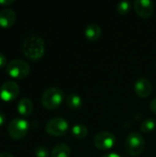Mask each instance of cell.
Instances as JSON below:
<instances>
[{
  "mask_svg": "<svg viewBox=\"0 0 156 157\" xmlns=\"http://www.w3.org/2000/svg\"><path fill=\"white\" fill-rule=\"evenodd\" d=\"M35 155L36 157H49L51 155V154L46 146L40 145L35 149Z\"/></svg>",
  "mask_w": 156,
  "mask_h": 157,
  "instance_id": "cell-19",
  "label": "cell"
},
{
  "mask_svg": "<svg viewBox=\"0 0 156 157\" xmlns=\"http://www.w3.org/2000/svg\"><path fill=\"white\" fill-rule=\"evenodd\" d=\"M131 8V3L128 0L119 2L117 5V10L121 15H125V14L129 13Z\"/></svg>",
  "mask_w": 156,
  "mask_h": 157,
  "instance_id": "cell-18",
  "label": "cell"
},
{
  "mask_svg": "<svg viewBox=\"0 0 156 157\" xmlns=\"http://www.w3.org/2000/svg\"><path fill=\"white\" fill-rule=\"evenodd\" d=\"M6 56L3 54V53H1L0 52V69L1 68H4L5 66L6 67Z\"/></svg>",
  "mask_w": 156,
  "mask_h": 157,
  "instance_id": "cell-20",
  "label": "cell"
},
{
  "mask_svg": "<svg viewBox=\"0 0 156 157\" xmlns=\"http://www.w3.org/2000/svg\"><path fill=\"white\" fill-rule=\"evenodd\" d=\"M0 157H14L9 153H0Z\"/></svg>",
  "mask_w": 156,
  "mask_h": 157,
  "instance_id": "cell-25",
  "label": "cell"
},
{
  "mask_svg": "<svg viewBox=\"0 0 156 157\" xmlns=\"http://www.w3.org/2000/svg\"><path fill=\"white\" fill-rule=\"evenodd\" d=\"M71 155V149L69 145L65 144H58L54 146L51 157H70Z\"/></svg>",
  "mask_w": 156,
  "mask_h": 157,
  "instance_id": "cell-15",
  "label": "cell"
},
{
  "mask_svg": "<svg viewBox=\"0 0 156 157\" xmlns=\"http://www.w3.org/2000/svg\"><path fill=\"white\" fill-rule=\"evenodd\" d=\"M156 128V120L152 118L145 119L141 124V131L144 133H150Z\"/></svg>",
  "mask_w": 156,
  "mask_h": 157,
  "instance_id": "cell-17",
  "label": "cell"
},
{
  "mask_svg": "<svg viewBox=\"0 0 156 157\" xmlns=\"http://www.w3.org/2000/svg\"><path fill=\"white\" fill-rule=\"evenodd\" d=\"M16 21V13L11 8H4L0 11V27L8 29Z\"/></svg>",
  "mask_w": 156,
  "mask_h": 157,
  "instance_id": "cell-11",
  "label": "cell"
},
{
  "mask_svg": "<svg viewBox=\"0 0 156 157\" xmlns=\"http://www.w3.org/2000/svg\"><path fill=\"white\" fill-rule=\"evenodd\" d=\"M17 109L22 117H29L33 111V103L29 98H23L17 103Z\"/></svg>",
  "mask_w": 156,
  "mask_h": 157,
  "instance_id": "cell-13",
  "label": "cell"
},
{
  "mask_svg": "<svg viewBox=\"0 0 156 157\" xmlns=\"http://www.w3.org/2000/svg\"><path fill=\"white\" fill-rule=\"evenodd\" d=\"M6 71L9 76L15 79H24L30 73L29 64L20 59H16L9 62L6 67Z\"/></svg>",
  "mask_w": 156,
  "mask_h": 157,
  "instance_id": "cell-4",
  "label": "cell"
},
{
  "mask_svg": "<svg viewBox=\"0 0 156 157\" xmlns=\"http://www.w3.org/2000/svg\"><path fill=\"white\" fill-rule=\"evenodd\" d=\"M150 109H151V110H152L154 114H156V98H154V99L151 101Z\"/></svg>",
  "mask_w": 156,
  "mask_h": 157,
  "instance_id": "cell-21",
  "label": "cell"
},
{
  "mask_svg": "<svg viewBox=\"0 0 156 157\" xmlns=\"http://www.w3.org/2000/svg\"><path fill=\"white\" fill-rule=\"evenodd\" d=\"M69 129L68 121L62 117H55L51 119L45 125L46 132L51 136L64 135Z\"/></svg>",
  "mask_w": 156,
  "mask_h": 157,
  "instance_id": "cell-5",
  "label": "cell"
},
{
  "mask_svg": "<svg viewBox=\"0 0 156 157\" xmlns=\"http://www.w3.org/2000/svg\"><path fill=\"white\" fill-rule=\"evenodd\" d=\"M101 157H121L119 154L117 153H107L104 155H102Z\"/></svg>",
  "mask_w": 156,
  "mask_h": 157,
  "instance_id": "cell-23",
  "label": "cell"
},
{
  "mask_svg": "<svg viewBox=\"0 0 156 157\" xmlns=\"http://www.w3.org/2000/svg\"><path fill=\"white\" fill-rule=\"evenodd\" d=\"M5 122H6V115H5L2 111H0V127H1Z\"/></svg>",
  "mask_w": 156,
  "mask_h": 157,
  "instance_id": "cell-24",
  "label": "cell"
},
{
  "mask_svg": "<svg viewBox=\"0 0 156 157\" xmlns=\"http://www.w3.org/2000/svg\"><path fill=\"white\" fill-rule=\"evenodd\" d=\"M155 66H156V63H155Z\"/></svg>",
  "mask_w": 156,
  "mask_h": 157,
  "instance_id": "cell-26",
  "label": "cell"
},
{
  "mask_svg": "<svg viewBox=\"0 0 156 157\" xmlns=\"http://www.w3.org/2000/svg\"><path fill=\"white\" fill-rule=\"evenodd\" d=\"M15 1L14 0H0V5H3V6H9V5H12Z\"/></svg>",
  "mask_w": 156,
  "mask_h": 157,
  "instance_id": "cell-22",
  "label": "cell"
},
{
  "mask_svg": "<svg viewBox=\"0 0 156 157\" xmlns=\"http://www.w3.org/2000/svg\"><path fill=\"white\" fill-rule=\"evenodd\" d=\"M116 144V137L113 133L104 131L94 136V144L99 150H109Z\"/></svg>",
  "mask_w": 156,
  "mask_h": 157,
  "instance_id": "cell-7",
  "label": "cell"
},
{
  "mask_svg": "<svg viewBox=\"0 0 156 157\" xmlns=\"http://www.w3.org/2000/svg\"><path fill=\"white\" fill-rule=\"evenodd\" d=\"M133 6L137 14L143 18L150 17L154 10V5L151 0H136Z\"/></svg>",
  "mask_w": 156,
  "mask_h": 157,
  "instance_id": "cell-9",
  "label": "cell"
},
{
  "mask_svg": "<svg viewBox=\"0 0 156 157\" xmlns=\"http://www.w3.org/2000/svg\"><path fill=\"white\" fill-rule=\"evenodd\" d=\"M23 52L25 56L32 61L40 60L45 52V43L38 35L28 36L23 42Z\"/></svg>",
  "mask_w": 156,
  "mask_h": 157,
  "instance_id": "cell-1",
  "label": "cell"
},
{
  "mask_svg": "<svg viewBox=\"0 0 156 157\" xmlns=\"http://www.w3.org/2000/svg\"><path fill=\"white\" fill-rule=\"evenodd\" d=\"M64 99L63 91L56 86L47 88L41 96V104L47 109H57Z\"/></svg>",
  "mask_w": 156,
  "mask_h": 157,
  "instance_id": "cell-2",
  "label": "cell"
},
{
  "mask_svg": "<svg viewBox=\"0 0 156 157\" xmlns=\"http://www.w3.org/2000/svg\"><path fill=\"white\" fill-rule=\"evenodd\" d=\"M88 133V129L85 124L77 123L72 128V134L76 139H84Z\"/></svg>",
  "mask_w": 156,
  "mask_h": 157,
  "instance_id": "cell-16",
  "label": "cell"
},
{
  "mask_svg": "<svg viewBox=\"0 0 156 157\" xmlns=\"http://www.w3.org/2000/svg\"><path fill=\"white\" fill-rule=\"evenodd\" d=\"M29 132V122L23 118H15L8 126V134L14 140L23 139Z\"/></svg>",
  "mask_w": 156,
  "mask_h": 157,
  "instance_id": "cell-6",
  "label": "cell"
},
{
  "mask_svg": "<svg viewBox=\"0 0 156 157\" xmlns=\"http://www.w3.org/2000/svg\"><path fill=\"white\" fill-rule=\"evenodd\" d=\"M65 102H66L67 107L72 110L79 109L83 105V100H82L81 97L75 93H71V94L67 95V97L65 98Z\"/></svg>",
  "mask_w": 156,
  "mask_h": 157,
  "instance_id": "cell-14",
  "label": "cell"
},
{
  "mask_svg": "<svg viewBox=\"0 0 156 157\" xmlns=\"http://www.w3.org/2000/svg\"><path fill=\"white\" fill-rule=\"evenodd\" d=\"M19 94V86L14 81H6L0 87V98L6 102L15 100Z\"/></svg>",
  "mask_w": 156,
  "mask_h": 157,
  "instance_id": "cell-8",
  "label": "cell"
},
{
  "mask_svg": "<svg viewBox=\"0 0 156 157\" xmlns=\"http://www.w3.org/2000/svg\"><path fill=\"white\" fill-rule=\"evenodd\" d=\"M145 148V141L141 132H133L128 134L125 140V149L131 155L137 156L143 154Z\"/></svg>",
  "mask_w": 156,
  "mask_h": 157,
  "instance_id": "cell-3",
  "label": "cell"
},
{
  "mask_svg": "<svg viewBox=\"0 0 156 157\" xmlns=\"http://www.w3.org/2000/svg\"><path fill=\"white\" fill-rule=\"evenodd\" d=\"M101 34H102V29L96 23H91L87 25L86 28L85 29V36L88 40L91 41L97 40L101 37Z\"/></svg>",
  "mask_w": 156,
  "mask_h": 157,
  "instance_id": "cell-12",
  "label": "cell"
},
{
  "mask_svg": "<svg viewBox=\"0 0 156 157\" xmlns=\"http://www.w3.org/2000/svg\"><path fill=\"white\" fill-rule=\"evenodd\" d=\"M134 91L141 98H147L153 91V86L150 80L146 78H139L134 84Z\"/></svg>",
  "mask_w": 156,
  "mask_h": 157,
  "instance_id": "cell-10",
  "label": "cell"
}]
</instances>
